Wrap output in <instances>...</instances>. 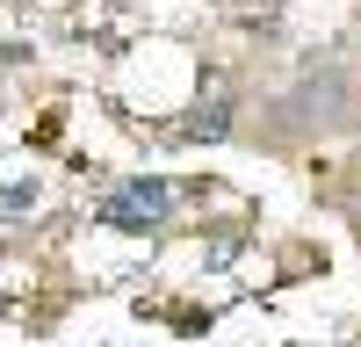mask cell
I'll use <instances>...</instances> for the list:
<instances>
[{"mask_svg": "<svg viewBox=\"0 0 361 347\" xmlns=\"http://www.w3.org/2000/svg\"><path fill=\"white\" fill-rule=\"evenodd\" d=\"M166 210H173V188H166V181H130L123 195L102 202V217H109L116 231H152Z\"/></svg>", "mask_w": 361, "mask_h": 347, "instance_id": "6da1fadb", "label": "cell"}, {"mask_svg": "<svg viewBox=\"0 0 361 347\" xmlns=\"http://www.w3.org/2000/svg\"><path fill=\"white\" fill-rule=\"evenodd\" d=\"M180 138H231V102L217 95V102H209V109H195L188 123H180Z\"/></svg>", "mask_w": 361, "mask_h": 347, "instance_id": "7a4b0ae2", "label": "cell"}, {"mask_svg": "<svg viewBox=\"0 0 361 347\" xmlns=\"http://www.w3.org/2000/svg\"><path fill=\"white\" fill-rule=\"evenodd\" d=\"M22 210H37V181H8L0 188V217H22Z\"/></svg>", "mask_w": 361, "mask_h": 347, "instance_id": "3957f363", "label": "cell"}]
</instances>
